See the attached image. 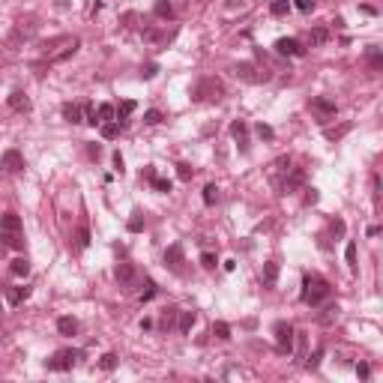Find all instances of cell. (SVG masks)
<instances>
[{"mask_svg": "<svg viewBox=\"0 0 383 383\" xmlns=\"http://www.w3.org/2000/svg\"><path fill=\"white\" fill-rule=\"evenodd\" d=\"M330 297H333V285H330L327 279H321V276H306V279H303V294H300V300H303L306 306L318 309V306H324Z\"/></svg>", "mask_w": 383, "mask_h": 383, "instance_id": "cell-1", "label": "cell"}, {"mask_svg": "<svg viewBox=\"0 0 383 383\" xmlns=\"http://www.w3.org/2000/svg\"><path fill=\"white\" fill-rule=\"evenodd\" d=\"M222 96H225V84H222L216 75H204V78H198L195 87H192V99H195V102H216V99H222Z\"/></svg>", "mask_w": 383, "mask_h": 383, "instance_id": "cell-2", "label": "cell"}, {"mask_svg": "<svg viewBox=\"0 0 383 383\" xmlns=\"http://www.w3.org/2000/svg\"><path fill=\"white\" fill-rule=\"evenodd\" d=\"M81 357H84V351H78V348H63V351H57L51 360H45V369H48V372H72Z\"/></svg>", "mask_w": 383, "mask_h": 383, "instance_id": "cell-3", "label": "cell"}, {"mask_svg": "<svg viewBox=\"0 0 383 383\" xmlns=\"http://www.w3.org/2000/svg\"><path fill=\"white\" fill-rule=\"evenodd\" d=\"M33 33H36V18H18L15 27H12V33L6 36V48L9 51H18V45L27 42Z\"/></svg>", "mask_w": 383, "mask_h": 383, "instance_id": "cell-4", "label": "cell"}, {"mask_svg": "<svg viewBox=\"0 0 383 383\" xmlns=\"http://www.w3.org/2000/svg\"><path fill=\"white\" fill-rule=\"evenodd\" d=\"M273 336H276V351L279 354H294V336H297V330L288 324V321H279L276 327H273Z\"/></svg>", "mask_w": 383, "mask_h": 383, "instance_id": "cell-5", "label": "cell"}, {"mask_svg": "<svg viewBox=\"0 0 383 383\" xmlns=\"http://www.w3.org/2000/svg\"><path fill=\"white\" fill-rule=\"evenodd\" d=\"M234 75L240 78V81H249V84H261V81H270V72L264 69H258L255 63H237L234 66Z\"/></svg>", "mask_w": 383, "mask_h": 383, "instance_id": "cell-6", "label": "cell"}, {"mask_svg": "<svg viewBox=\"0 0 383 383\" xmlns=\"http://www.w3.org/2000/svg\"><path fill=\"white\" fill-rule=\"evenodd\" d=\"M186 264V255H183V246L180 243H174V246H168L165 249V267L171 270V273H177V276H183V267Z\"/></svg>", "mask_w": 383, "mask_h": 383, "instance_id": "cell-7", "label": "cell"}, {"mask_svg": "<svg viewBox=\"0 0 383 383\" xmlns=\"http://www.w3.org/2000/svg\"><path fill=\"white\" fill-rule=\"evenodd\" d=\"M282 57H303L306 54V48L300 45V39H294V36H282V39H276V45H273Z\"/></svg>", "mask_w": 383, "mask_h": 383, "instance_id": "cell-8", "label": "cell"}, {"mask_svg": "<svg viewBox=\"0 0 383 383\" xmlns=\"http://www.w3.org/2000/svg\"><path fill=\"white\" fill-rule=\"evenodd\" d=\"M114 279H117V285H120V288L132 291V285H135V279H138V270H135V264H129V261L117 264V270H114Z\"/></svg>", "mask_w": 383, "mask_h": 383, "instance_id": "cell-9", "label": "cell"}, {"mask_svg": "<svg viewBox=\"0 0 383 383\" xmlns=\"http://www.w3.org/2000/svg\"><path fill=\"white\" fill-rule=\"evenodd\" d=\"M309 108H312L321 120H330V117H336V114H339V105H336L333 99H324V96H315V99L309 102Z\"/></svg>", "mask_w": 383, "mask_h": 383, "instance_id": "cell-10", "label": "cell"}, {"mask_svg": "<svg viewBox=\"0 0 383 383\" xmlns=\"http://www.w3.org/2000/svg\"><path fill=\"white\" fill-rule=\"evenodd\" d=\"M0 168H3L6 174H18V171H24L27 165H24V156H21L18 150H6V153L0 156Z\"/></svg>", "mask_w": 383, "mask_h": 383, "instance_id": "cell-11", "label": "cell"}, {"mask_svg": "<svg viewBox=\"0 0 383 383\" xmlns=\"http://www.w3.org/2000/svg\"><path fill=\"white\" fill-rule=\"evenodd\" d=\"M141 177H144V180H147V183H150V186H153L156 192H162V195H168V192H171V180H165V177H159L153 165H147Z\"/></svg>", "mask_w": 383, "mask_h": 383, "instance_id": "cell-12", "label": "cell"}, {"mask_svg": "<svg viewBox=\"0 0 383 383\" xmlns=\"http://www.w3.org/2000/svg\"><path fill=\"white\" fill-rule=\"evenodd\" d=\"M75 39H78V36H54V39L42 42L39 48H42V54H45V57H51V54H57L60 48H66V45H69V42H75Z\"/></svg>", "mask_w": 383, "mask_h": 383, "instance_id": "cell-13", "label": "cell"}, {"mask_svg": "<svg viewBox=\"0 0 383 383\" xmlns=\"http://www.w3.org/2000/svg\"><path fill=\"white\" fill-rule=\"evenodd\" d=\"M231 135L240 144V150H249V126H246V120H234L231 123Z\"/></svg>", "mask_w": 383, "mask_h": 383, "instance_id": "cell-14", "label": "cell"}, {"mask_svg": "<svg viewBox=\"0 0 383 383\" xmlns=\"http://www.w3.org/2000/svg\"><path fill=\"white\" fill-rule=\"evenodd\" d=\"M9 108H12V111H24V114H27L33 105H30V96H27L24 90H12V93H9Z\"/></svg>", "mask_w": 383, "mask_h": 383, "instance_id": "cell-15", "label": "cell"}, {"mask_svg": "<svg viewBox=\"0 0 383 383\" xmlns=\"http://www.w3.org/2000/svg\"><path fill=\"white\" fill-rule=\"evenodd\" d=\"M135 108H138V102H135V99H123V102H120V108H117V117H114L120 129H126V126H129V114H132Z\"/></svg>", "mask_w": 383, "mask_h": 383, "instance_id": "cell-16", "label": "cell"}, {"mask_svg": "<svg viewBox=\"0 0 383 383\" xmlns=\"http://www.w3.org/2000/svg\"><path fill=\"white\" fill-rule=\"evenodd\" d=\"M0 231H6V234H21V216H18V213H3V216H0Z\"/></svg>", "mask_w": 383, "mask_h": 383, "instance_id": "cell-17", "label": "cell"}, {"mask_svg": "<svg viewBox=\"0 0 383 383\" xmlns=\"http://www.w3.org/2000/svg\"><path fill=\"white\" fill-rule=\"evenodd\" d=\"M177 315H180V309H162V315H159V330H162V333H171V330L177 327Z\"/></svg>", "mask_w": 383, "mask_h": 383, "instance_id": "cell-18", "label": "cell"}, {"mask_svg": "<svg viewBox=\"0 0 383 383\" xmlns=\"http://www.w3.org/2000/svg\"><path fill=\"white\" fill-rule=\"evenodd\" d=\"M78 45H81V39H75V42H69L66 48H60L57 54H51V57H48V66H51V63H63V60H69V57L78 51Z\"/></svg>", "mask_w": 383, "mask_h": 383, "instance_id": "cell-19", "label": "cell"}, {"mask_svg": "<svg viewBox=\"0 0 383 383\" xmlns=\"http://www.w3.org/2000/svg\"><path fill=\"white\" fill-rule=\"evenodd\" d=\"M63 117H66L69 123H84V108H81L78 102H66V105H63Z\"/></svg>", "mask_w": 383, "mask_h": 383, "instance_id": "cell-20", "label": "cell"}, {"mask_svg": "<svg viewBox=\"0 0 383 383\" xmlns=\"http://www.w3.org/2000/svg\"><path fill=\"white\" fill-rule=\"evenodd\" d=\"M261 279H264V285H267V288H276V282H279V264H276V261H267V264H264Z\"/></svg>", "mask_w": 383, "mask_h": 383, "instance_id": "cell-21", "label": "cell"}, {"mask_svg": "<svg viewBox=\"0 0 383 383\" xmlns=\"http://www.w3.org/2000/svg\"><path fill=\"white\" fill-rule=\"evenodd\" d=\"M195 321H198V315H195V312H180V315H177V330L186 336V333H192Z\"/></svg>", "mask_w": 383, "mask_h": 383, "instance_id": "cell-22", "label": "cell"}, {"mask_svg": "<svg viewBox=\"0 0 383 383\" xmlns=\"http://www.w3.org/2000/svg\"><path fill=\"white\" fill-rule=\"evenodd\" d=\"M153 15H156V18H162V21H171V18H174V6H171V0H156Z\"/></svg>", "mask_w": 383, "mask_h": 383, "instance_id": "cell-23", "label": "cell"}, {"mask_svg": "<svg viewBox=\"0 0 383 383\" xmlns=\"http://www.w3.org/2000/svg\"><path fill=\"white\" fill-rule=\"evenodd\" d=\"M0 240H3L6 249H15V252L24 249V237H21V234H6V231H0Z\"/></svg>", "mask_w": 383, "mask_h": 383, "instance_id": "cell-24", "label": "cell"}, {"mask_svg": "<svg viewBox=\"0 0 383 383\" xmlns=\"http://www.w3.org/2000/svg\"><path fill=\"white\" fill-rule=\"evenodd\" d=\"M30 297V288H9L6 291V303L9 306H18V303H24Z\"/></svg>", "mask_w": 383, "mask_h": 383, "instance_id": "cell-25", "label": "cell"}, {"mask_svg": "<svg viewBox=\"0 0 383 383\" xmlns=\"http://www.w3.org/2000/svg\"><path fill=\"white\" fill-rule=\"evenodd\" d=\"M9 273H12V276H18V279H27V273H30L27 258H15V261L9 264Z\"/></svg>", "mask_w": 383, "mask_h": 383, "instance_id": "cell-26", "label": "cell"}, {"mask_svg": "<svg viewBox=\"0 0 383 383\" xmlns=\"http://www.w3.org/2000/svg\"><path fill=\"white\" fill-rule=\"evenodd\" d=\"M57 333L60 336H75L78 333V321L75 318H60L57 321Z\"/></svg>", "mask_w": 383, "mask_h": 383, "instance_id": "cell-27", "label": "cell"}, {"mask_svg": "<svg viewBox=\"0 0 383 383\" xmlns=\"http://www.w3.org/2000/svg\"><path fill=\"white\" fill-rule=\"evenodd\" d=\"M96 117H99V126H102V123H108V120H114V117H117V108H114V105H108V102H102V105L96 108Z\"/></svg>", "mask_w": 383, "mask_h": 383, "instance_id": "cell-28", "label": "cell"}, {"mask_svg": "<svg viewBox=\"0 0 383 383\" xmlns=\"http://www.w3.org/2000/svg\"><path fill=\"white\" fill-rule=\"evenodd\" d=\"M204 204H207V207H216V204H219V186H216V183H207V186H204Z\"/></svg>", "mask_w": 383, "mask_h": 383, "instance_id": "cell-29", "label": "cell"}, {"mask_svg": "<svg viewBox=\"0 0 383 383\" xmlns=\"http://www.w3.org/2000/svg\"><path fill=\"white\" fill-rule=\"evenodd\" d=\"M144 42H168V33H162V30H156V27H144Z\"/></svg>", "mask_w": 383, "mask_h": 383, "instance_id": "cell-30", "label": "cell"}, {"mask_svg": "<svg viewBox=\"0 0 383 383\" xmlns=\"http://www.w3.org/2000/svg\"><path fill=\"white\" fill-rule=\"evenodd\" d=\"M309 42H312V45H324V42H330V30H327V27H315V30L309 33Z\"/></svg>", "mask_w": 383, "mask_h": 383, "instance_id": "cell-31", "label": "cell"}, {"mask_svg": "<svg viewBox=\"0 0 383 383\" xmlns=\"http://www.w3.org/2000/svg\"><path fill=\"white\" fill-rule=\"evenodd\" d=\"M288 12H291V0H273V3H270V15L282 18V15H288Z\"/></svg>", "mask_w": 383, "mask_h": 383, "instance_id": "cell-32", "label": "cell"}, {"mask_svg": "<svg viewBox=\"0 0 383 383\" xmlns=\"http://www.w3.org/2000/svg\"><path fill=\"white\" fill-rule=\"evenodd\" d=\"M120 135V126H117V120H108V123H102V138L105 141H114Z\"/></svg>", "mask_w": 383, "mask_h": 383, "instance_id": "cell-33", "label": "cell"}, {"mask_svg": "<svg viewBox=\"0 0 383 383\" xmlns=\"http://www.w3.org/2000/svg\"><path fill=\"white\" fill-rule=\"evenodd\" d=\"M126 228H129V234H141V231H144V213H138V210H135Z\"/></svg>", "mask_w": 383, "mask_h": 383, "instance_id": "cell-34", "label": "cell"}, {"mask_svg": "<svg viewBox=\"0 0 383 383\" xmlns=\"http://www.w3.org/2000/svg\"><path fill=\"white\" fill-rule=\"evenodd\" d=\"M345 261H348V270L357 273V243H348V249H345Z\"/></svg>", "mask_w": 383, "mask_h": 383, "instance_id": "cell-35", "label": "cell"}, {"mask_svg": "<svg viewBox=\"0 0 383 383\" xmlns=\"http://www.w3.org/2000/svg\"><path fill=\"white\" fill-rule=\"evenodd\" d=\"M156 291H159V288H156V282H153V279H147V282H144V291H141V303H150V300L156 297Z\"/></svg>", "mask_w": 383, "mask_h": 383, "instance_id": "cell-36", "label": "cell"}, {"mask_svg": "<svg viewBox=\"0 0 383 383\" xmlns=\"http://www.w3.org/2000/svg\"><path fill=\"white\" fill-rule=\"evenodd\" d=\"M213 336H216L219 342H228V339H231V327L219 321V324H213Z\"/></svg>", "mask_w": 383, "mask_h": 383, "instance_id": "cell-37", "label": "cell"}, {"mask_svg": "<svg viewBox=\"0 0 383 383\" xmlns=\"http://www.w3.org/2000/svg\"><path fill=\"white\" fill-rule=\"evenodd\" d=\"M162 120H165V114H162V111H156V108H150V111L144 114V123H147V126H159Z\"/></svg>", "mask_w": 383, "mask_h": 383, "instance_id": "cell-38", "label": "cell"}, {"mask_svg": "<svg viewBox=\"0 0 383 383\" xmlns=\"http://www.w3.org/2000/svg\"><path fill=\"white\" fill-rule=\"evenodd\" d=\"M351 132V123H345V126H339V129H324V135L330 138V141H339L342 135H348Z\"/></svg>", "mask_w": 383, "mask_h": 383, "instance_id": "cell-39", "label": "cell"}, {"mask_svg": "<svg viewBox=\"0 0 383 383\" xmlns=\"http://www.w3.org/2000/svg\"><path fill=\"white\" fill-rule=\"evenodd\" d=\"M177 177H180L183 183H189V180L195 177V168H192V165H186V162H180V165H177Z\"/></svg>", "mask_w": 383, "mask_h": 383, "instance_id": "cell-40", "label": "cell"}, {"mask_svg": "<svg viewBox=\"0 0 383 383\" xmlns=\"http://www.w3.org/2000/svg\"><path fill=\"white\" fill-rule=\"evenodd\" d=\"M75 240H78V249H87V246H90V228H87V225H81V228H78V234H75Z\"/></svg>", "mask_w": 383, "mask_h": 383, "instance_id": "cell-41", "label": "cell"}, {"mask_svg": "<svg viewBox=\"0 0 383 383\" xmlns=\"http://www.w3.org/2000/svg\"><path fill=\"white\" fill-rule=\"evenodd\" d=\"M99 369H102V372H114V369H117V354H105V357L99 360Z\"/></svg>", "mask_w": 383, "mask_h": 383, "instance_id": "cell-42", "label": "cell"}, {"mask_svg": "<svg viewBox=\"0 0 383 383\" xmlns=\"http://www.w3.org/2000/svg\"><path fill=\"white\" fill-rule=\"evenodd\" d=\"M216 264H219L216 252H201V267H204V270H213Z\"/></svg>", "mask_w": 383, "mask_h": 383, "instance_id": "cell-43", "label": "cell"}, {"mask_svg": "<svg viewBox=\"0 0 383 383\" xmlns=\"http://www.w3.org/2000/svg\"><path fill=\"white\" fill-rule=\"evenodd\" d=\"M369 63H372V69H381V66H383L381 48H369Z\"/></svg>", "mask_w": 383, "mask_h": 383, "instance_id": "cell-44", "label": "cell"}, {"mask_svg": "<svg viewBox=\"0 0 383 383\" xmlns=\"http://www.w3.org/2000/svg\"><path fill=\"white\" fill-rule=\"evenodd\" d=\"M255 132H258V138H264V141H273V135H276V132H273V126H267V123H258V126H255Z\"/></svg>", "mask_w": 383, "mask_h": 383, "instance_id": "cell-45", "label": "cell"}, {"mask_svg": "<svg viewBox=\"0 0 383 383\" xmlns=\"http://www.w3.org/2000/svg\"><path fill=\"white\" fill-rule=\"evenodd\" d=\"M345 228H348L345 219H333V222H330V234H333V237H345Z\"/></svg>", "mask_w": 383, "mask_h": 383, "instance_id": "cell-46", "label": "cell"}, {"mask_svg": "<svg viewBox=\"0 0 383 383\" xmlns=\"http://www.w3.org/2000/svg\"><path fill=\"white\" fill-rule=\"evenodd\" d=\"M120 21H123L126 27H138V21H141V15H138V12H123V15H120Z\"/></svg>", "mask_w": 383, "mask_h": 383, "instance_id": "cell-47", "label": "cell"}, {"mask_svg": "<svg viewBox=\"0 0 383 383\" xmlns=\"http://www.w3.org/2000/svg\"><path fill=\"white\" fill-rule=\"evenodd\" d=\"M159 72V66L156 63H147V66H141V78H153Z\"/></svg>", "mask_w": 383, "mask_h": 383, "instance_id": "cell-48", "label": "cell"}, {"mask_svg": "<svg viewBox=\"0 0 383 383\" xmlns=\"http://www.w3.org/2000/svg\"><path fill=\"white\" fill-rule=\"evenodd\" d=\"M321 357H324V348H318V351H315V357H309V363H306V366H309V369H318V366H321Z\"/></svg>", "mask_w": 383, "mask_h": 383, "instance_id": "cell-49", "label": "cell"}, {"mask_svg": "<svg viewBox=\"0 0 383 383\" xmlns=\"http://www.w3.org/2000/svg\"><path fill=\"white\" fill-rule=\"evenodd\" d=\"M369 375H372V369H369V363H360V366H357V378H363V381H369Z\"/></svg>", "mask_w": 383, "mask_h": 383, "instance_id": "cell-50", "label": "cell"}, {"mask_svg": "<svg viewBox=\"0 0 383 383\" xmlns=\"http://www.w3.org/2000/svg\"><path fill=\"white\" fill-rule=\"evenodd\" d=\"M372 186H375V204H381V177L378 174L372 177Z\"/></svg>", "mask_w": 383, "mask_h": 383, "instance_id": "cell-51", "label": "cell"}, {"mask_svg": "<svg viewBox=\"0 0 383 383\" xmlns=\"http://www.w3.org/2000/svg\"><path fill=\"white\" fill-rule=\"evenodd\" d=\"M297 9L300 12H312L315 9V0H297Z\"/></svg>", "mask_w": 383, "mask_h": 383, "instance_id": "cell-52", "label": "cell"}, {"mask_svg": "<svg viewBox=\"0 0 383 383\" xmlns=\"http://www.w3.org/2000/svg\"><path fill=\"white\" fill-rule=\"evenodd\" d=\"M87 153H90V159H99L102 156V147L99 144H87Z\"/></svg>", "mask_w": 383, "mask_h": 383, "instance_id": "cell-53", "label": "cell"}, {"mask_svg": "<svg viewBox=\"0 0 383 383\" xmlns=\"http://www.w3.org/2000/svg\"><path fill=\"white\" fill-rule=\"evenodd\" d=\"M318 189H306V204H318Z\"/></svg>", "mask_w": 383, "mask_h": 383, "instance_id": "cell-54", "label": "cell"}, {"mask_svg": "<svg viewBox=\"0 0 383 383\" xmlns=\"http://www.w3.org/2000/svg\"><path fill=\"white\" fill-rule=\"evenodd\" d=\"M111 159H114V168H117V171H120V174H123V171H126V168H123V156H120V153H114V156H111Z\"/></svg>", "mask_w": 383, "mask_h": 383, "instance_id": "cell-55", "label": "cell"}, {"mask_svg": "<svg viewBox=\"0 0 383 383\" xmlns=\"http://www.w3.org/2000/svg\"><path fill=\"white\" fill-rule=\"evenodd\" d=\"M57 6H60V9H63V6H69V0H57Z\"/></svg>", "mask_w": 383, "mask_h": 383, "instance_id": "cell-56", "label": "cell"}]
</instances>
